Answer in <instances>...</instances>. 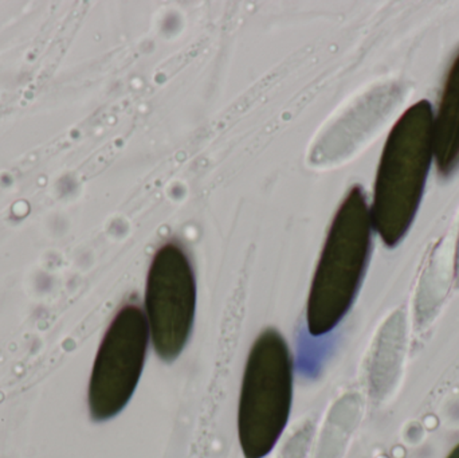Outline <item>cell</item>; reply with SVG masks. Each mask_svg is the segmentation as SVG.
I'll list each match as a JSON object with an SVG mask.
<instances>
[{
	"label": "cell",
	"mask_w": 459,
	"mask_h": 458,
	"mask_svg": "<svg viewBox=\"0 0 459 458\" xmlns=\"http://www.w3.org/2000/svg\"><path fill=\"white\" fill-rule=\"evenodd\" d=\"M294 366L285 338L264 330L251 346L240 385L238 437L245 458H264L277 445L293 405Z\"/></svg>",
	"instance_id": "3957f363"
},
{
	"label": "cell",
	"mask_w": 459,
	"mask_h": 458,
	"mask_svg": "<svg viewBox=\"0 0 459 458\" xmlns=\"http://www.w3.org/2000/svg\"><path fill=\"white\" fill-rule=\"evenodd\" d=\"M150 330L144 309L126 304L113 317L100 343L88 387V408L94 422L115 419L128 405L144 371Z\"/></svg>",
	"instance_id": "277c9868"
},
{
	"label": "cell",
	"mask_w": 459,
	"mask_h": 458,
	"mask_svg": "<svg viewBox=\"0 0 459 458\" xmlns=\"http://www.w3.org/2000/svg\"><path fill=\"white\" fill-rule=\"evenodd\" d=\"M406 346V319L403 314L396 312L385 323L377 339L371 368L374 392L387 393L395 386L403 366Z\"/></svg>",
	"instance_id": "52a82bcc"
},
{
	"label": "cell",
	"mask_w": 459,
	"mask_h": 458,
	"mask_svg": "<svg viewBox=\"0 0 459 458\" xmlns=\"http://www.w3.org/2000/svg\"><path fill=\"white\" fill-rule=\"evenodd\" d=\"M447 458H459V444L455 449H453L452 454H450Z\"/></svg>",
	"instance_id": "9c48e42d"
},
{
	"label": "cell",
	"mask_w": 459,
	"mask_h": 458,
	"mask_svg": "<svg viewBox=\"0 0 459 458\" xmlns=\"http://www.w3.org/2000/svg\"><path fill=\"white\" fill-rule=\"evenodd\" d=\"M455 285L459 288V234L457 239V246H455Z\"/></svg>",
	"instance_id": "ba28073f"
},
{
	"label": "cell",
	"mask_w": 459,
	"mask_h": 458,
	"mask_svg": "<svg viewBox=\"0 0 459 458\" xmlns=\"http://www.w3.org/2000/svg\"><path fill=\"white\" fill-rule=\"evenodd\" d=\"M372 231L366 194L363 188L355 186L332 220L316 266L307 303L310 335H326L350 312L368 265Z\"/></svg>",
	"instance_id": "7a4b0ae2"
},
{
	"label": "cell",
	"mask_w": 459,
	"mask_h": 458,
	"mask_svg": "<svg viewBox=\"0 0 459 458\" xmlns=\"http://www.w3.org/2000/svg\"><path fill=\"white\" fill-rule=\"evenodd\" d=\"M144 314L151 344L164 362L185 351L196 314V279L190 258L177 242L159 247L148 271Z\"/></svg>",
	"instance_id": "5b68a950"
},
{
	"label": "cell",
	"mask_w": 459,
	"mask_h": 458,
	"mask_svg": "<svg viewBox=\"0 0 459 458\" xmlns=\"http://www.w3.org/2000/svg\"><path fill=\"white\" fill-rule=\"evenodd\" d=\"M434 110L422 99L396 121L383 148L369 206L372 226L394 247L411 228L434 160Z\"/></svg>",
	"instance_id": "6da1fadb"
},
{
	"label": "cell",
	"mask_w": 459,
	"mask_h": 458,
	"mask_svg": "<svg viewBox=\"0 0 459 458\" xmlns=\"http://www.w3.org/2000/svg\"><path fill=\"white\" fill-rule=\"evenodd\" d=\"M434 161L442 177L459 166V53L445 80L438 110L433 117Z\"/></svg>",
	"instance_id": "8992f818"
}]
</instances>
